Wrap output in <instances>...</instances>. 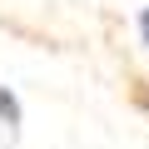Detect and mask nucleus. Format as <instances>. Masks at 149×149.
<instances>
[{
    "instance_id": "f257e3e1",
    "label": "nucleus",
    "mask_w": 149,
    "mask_h": 149,
    "mask_svg": "<svg viewBox=\"0 0 149 149\" xmlns=\"http://www.w3.org/2000/svg\"><path fill=\"white\" fill-rule=\"evenodd\" d=\"M0 124H5V134H20V100L10 85H0Z\"/></svg>"
},
{
    "instance_id": "f03ea898",
    "label": "nucleus",
    "mask_w": 149,
    "mask_h": 149,
    "mask_svg": "<svg viewBox=\"0 0 149 149\" xmlns=\"http://www.w3.org/2000/svg\"><path fill=\"white\" fill-rule=\"evenodd\" d=\"M139 40H144V45H149V5H144V10H139Z\"/></svg>"
}]
</instances>
